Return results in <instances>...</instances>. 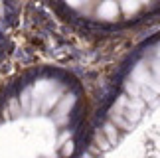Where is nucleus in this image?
Returning <instances> with one entry per match:
<instances>
[{
    "mask_svg": "<svg viewBox=\"0 0 160 158\" xmlns=\"http://www.w3.org/2000/svg\"><path fill=\"white\" fill-rule=\"evenodd\" d=\"M85 121L81 83L38 67L0 91V158H75Z\"/></svg>",
    "mask_w": 160,
    "mask_h": 158,
    "instance_id": "1",
    "label": "nucleus"
},
{
    "mask_svg": "<svg viewBox=\"0 0 160 158\" xmlns=\"http://www.w3.org/2000/svg\"><path fill=\"white\" fill-rule=\"evenodd\" d=\"M75 158H160V32L125 62Z\"/></svg>",
    "mask_w": 160,
    "mask_h": 158,
    "instance_id": "2",
    "label": "nucleus"
},
{
    "mask_svg": "<svg viewBox=\"0 0 160 158\" xmlns=\"http://www.w3.org/2000/svg\"><path fill=\"white\" fill-rule=\"evenodd\" d=\"M67 20L91 30H122L160 16V0H53Z\"/></svg>",
    "mask_w": 160,
    "mask_h": 158,
    "instance_id": "3",
    "label": "nucleus"
},
{
    "mask_svg": "<svg viewBox=\"0 0 160 158\" xmlns=\"http://www.w3.org/2000/svg\"><path fill=\"white\" fill-rule=\"evenodd\" d=\"M14 2L16 0H0V52H2V47H4L12 18H14L12 16L14 14Z\"/></svg>",
    "mask_w": 160,
    "mask_h": 158,
    "instance_id": "4",
    "label": "nucleus"
}]
</instances>
